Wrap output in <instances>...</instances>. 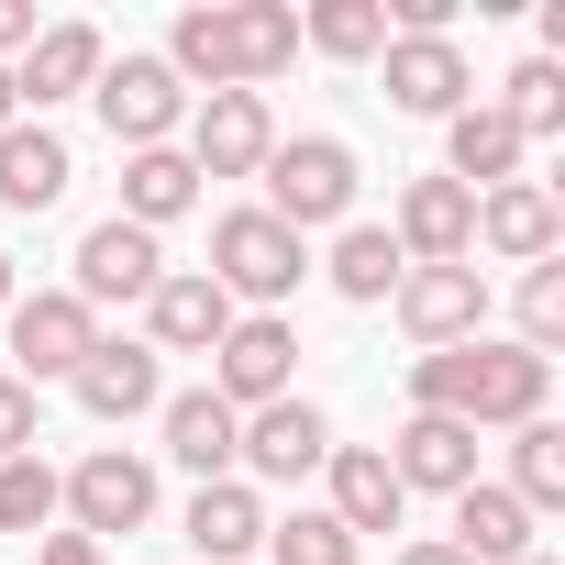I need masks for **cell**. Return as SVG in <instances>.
<instances>
[{
    "label": "cell",
    "mask_w": 565,
    "mask_h": 565,
    "mask_svg": "<svg viewBox=\"0 0 565 565\" xmlns=\"http://www.w3.org/2000/svg\"><path fill=\"white\" fill-rule=\"evenodd\" d=\"M156 56L189 78V100H211V89H255L266 100L277 78L300 67V12H289V0H189Z\"/></svg>",
    "instance_id": "obj_1"
},
{
    "label": "cell",
    "mask_w": 565,
    "mask_h": 565,
    "mask_svg": "<svg viewBox=\"0 0 565 565\" xmlns=\"http://www.w3.org/2000/svg\"><path fill=\"white\" fill-rule=\"evenodd\" d=\"M543 399H554V366H543V355H521L510 333H477V344L411 355V411H433V422L521 433V422H543Z\"/></svg>",
    "instance_id": "obj_2"
},
{
    "label": "cell",
    "mask_w": 565,
    "mask_h": 565,
    "mask_svg": "<svg viewBox=\"0 0 565 565\" xmlns=\"http://www.w3.org/2000/svg\"><path fill=\"white\" fill-rule=\"evenodd\" d=\"M255 178H266L255 211H277L300 244H311V233H344V222H355V189H366V167H355L344 134H277V156H266Z\"/></svg>",
    "instance_id": "obj_3"
},
{
    "label": "cell",
    "mask_w": 565,
    "mask_h": 565,
    "mask_svg": "<svg viewBox=\"0 0 565 565\" xmlns=\"http://www.w3.org/2000/svg\"><path fill=\"white\" fill-rule=\"evenodd\" d=\"M211 289L233 300V311H277V300H300V277H311V244L277 222V211H255V200H233L222 222H211Z\"/></svg>",
    "instance_id": "obj_4"
},
{
    "label": "cell",
    "mask_w": 565,
    "mask_h": 565,
    "mask_svg": "<svg viewBox=\"0 0 565 565\" xmlns=\"http://www.w3.org/2000/svg\"><path fill=\"white\" fill-rule=\"evenodd\" d=\"M56 521L89 532L100 554H111V532L134 543V532L156 521V455H134V444H89V455L56 477Z\"/></svg>",
    "instance_id": "obj_5"
},
{
    "label": "cell",
    "mask_w": 565,
    "mask_h": 565,
    "mask_svg": "<svg viewBox=\"0 0 565 565\" xmlns=\"http://www.w3.org/2000/svg\"><path fill=\"white\" fill-rule=\"evenodd\" d=\"M322 455H333V411L322 399H266V411H244V433H233V477L266 499V488H300V477H322Z\"/></svg>",
    "instance_id": "obj_6"
},
{
    "label": "cell",
    "mask_w": 565,
    "mask_h": 565,
    "mask_svg": "<svg viewBox=\"0 0 565 565\" xmlns=\"http://www.w3.org/2000/svg\"><path fill=\"white\" fill-rule=\"evenodd\" d=\"M100 134L122 145V156H145V145H178V122H189V78L167 67V56H145V45H122L111 67H100Z\"/></svg>",
    "instance_id": "obj_7"
},
{
    "label": "cell",
    "mask_w": 565,
    "mask_h": 565,
    "mask_svg": "<svg viewBox=\"0 0 565 565\" xmlns=\"http://www.w3.org/2000/svg\"><path fill=\"white\" fill-rule=\"evenodd\" d=\"M300 388V322L289 311H233V333L211 344V399L222 411H266Z\"/></svg>",
    "instance_id": "obj_8"
},
{
    "label": "cell",
    "mask_w": 565,
    "mask_h": 565,
    "mask_svg": "<svg viewBox=\"0 0 565 565\" xmlns=\"http://www.w3.org/2000/svg\"><path fill=\"white\" fill-rule=\"evenodd\" d=\"M0 333H12V377H23V388H67L78 355L100 344V311L67 300V289H23L12 311H0Z\"/></svg>",
    "instance_id": "obj_9"
},
{
    "label": "cell",
    "mask_w": 565,
    "mask_h": 565,
    "mask_svg": "<svg viewBox=\"0 0 565 565\" xmlns=\"http://www.w3.org/2000/svg\"><path fill=\"white\" fill-rule=\"evenodd\" d=\"M388 311H399V333H411L422 355L477 344V333H488V266H477V255H466V266H399Z\"/></svg>",
    "instance_id": "obj_10"
},
{
    "label": "cell",
    "mask_w": 565,
    "mask_h": 565,
    "mask_svg": "<svg viewBox=\"0 0 565 565\" xmlns=\"http://www.w3.org/2000/svg\"><path fill=\"white\" fill-rule=\"evenodd\" d=\"M377 89H388V111H411V122H455V111L477 100V67H466L455 34H388V45H377Z\"/></svg>",
    "instance_id": "obj_11"
},
{
    "label": "cell",
    "mask_w": 565,
    "mask_h": 565,
    "mask_svg": "<svg viewBox=\"0 0 565 565\" xmlns=\"http://www.w3.org/2000/svg\"><path fill=\"white\" fill-rule=\"evenodd\" d=\"M178 156L200 167V189H211V178H255V167L277 156V111H266L255 89H211V100H189Z\"/></svg>",
    "instance_id": "obj_12"
},
{
    "label": "cell",
    "mask_w": 565,
    "mask_h": 565,
    "mask_svg": "<svg viewBox=\"0 0 565 565\" xmlns=\"http://www.w3.org/2000/svg\"><path fill=\"white\" fill-rule=\"evenodd\" d=\"M67 266H78V277H67V300H89V311H122V300H134V311H145V300H156V277H167V233H134V222L111 211V222L78 233Z\"/></svg>",
    "instance_id": "obj_13"
},
{
    "label": "cell",
    "mask_w": 565,
    "mask_h": 565,
    "mask_svg": "<svg viewBox=\"0 0 565 565\" xmlns=\"http://www.w3.org/2000/svg\"><path fill=\"white\" fill-rule=\"evenodd\" d=\"M388 244H399L411 266H466V255H477V189H455L444 167H433V178H399Z\"/></svg>",
    "instance_id": "obj_14"
},
{
    "label": "cell",
    "mask_w": 565,
    "mask_h": 565,
    "mask_svg": "<svg viewBox=\"0 0 565 565\" xmlns=\"http://www.w3.org/2000/svg\"><path fill=\"white\" fill-rule=\"evenodd\" d=\"M100 67H111L100 23H45V34L23 45V67H12V100H23V122H45L56 100H89V89H100Z\"/></svg>",
    "instance_id": "obj_15"
},
{
    "label": "cell",
    "mask_w": 565,
    "mask_h": 565,
    "mask_svg": "<svg viewBox=\"0 0 565 565\" xmlns=\"http://www.w3.org/2000/svg\"><path fill=\"white\" fill-rule=\"evenodd\" d=\"M67 388H78L89 422H145V411L167 399V355H145V333H100Z\"/></svg>",
    "instance_id": "obj_16"
},
{
    "label": "cell",
    "mask_w": 565,
    "mask_h": 565,
    "mask_svg": "<svg viewBox=\"0 0 565 565\" xmlns=\"http://www.w3.org/2000/svg\"><path fill=\"white\" fill-rule=\"evenodd\" d=\"M477 244H488L499 266H543V255H565V200H554L543 178L477 189Z\"/></svg>",
    "instance_id": "obj_17"
},
{
    "label": "cell",
    "mask_w": 565,
    "mask_h": 565,
    "mask_svg": "<svg viewBox=\"0 0 565 565\" xmlns=\"http://www.w3.org/2000/svg\"><path fill=\"white\" fill-rule=\"evenodd\" d=\"M222 333H233V300L211 289L200 266H167L156 300H145V355H211Z\"/></svg>",
    "instance_id": "obj_18"
},
{
    "label": "cell",
    "mask_w": 565,
    "mask_h": 565,
    "mask_svg": "<svg viewBox=\"0 0 565 565\" xmlns=\"http://www.w3.org/2000/svg\"><path fill=\"white\" fill-rule=\"evenodd\" d=\"M178 532H189L200 565H255V554H266V499H255L244 477H211V488H189Z\"/></svg>",
    "instance_id": "obj_19"
},
{
    "label": "cell",
    "mask_w": 565,
    "mask_h": 565,
    "mask_svg": "<svg viewBox=\"0 0 565 565\" xmlns=\"http://www.w3.org/2000/svg\"><path fill=\"white\" fill-rule=\"evenodd\" d=\"M377 455H388L399 499H411V488H433V499L477 488V433H466V422H433V411H411V422H399V444H377Z\"/></svg>",
    "instance_id": "obj_20"
},
{
    "label": "cell",
    "mask_w": 565,
    "mask_h": 565,
    "mask_svg": "<svg viewBox=\"0 0 565 565\" xmlns=\"http://www.w3.org/2000/svg\"><path fill=\"white\" fill-rule=\"evenodd\" d=\"M156 433H167V466H189V477L211 488V477H233V433H244V411H222L211 388H167V399H156Z\"/></svg>",
    "instance_id": "obj_21"
},
{
    "label": "cell",
    "mask_w": 565,
    "mask_h": 565,
    "mask_svg": "<svg viewBox=\"0 0 565 565\" xmlns=\"http://www.w3.org/2000/svg\"><path fill=\"white\" fill-rule=\"evenodd\" d=\"M322 488H333L322 510H333V521H344L355 543H366V532H399V510H411L377 444H333V455H322Z\"/></svg>",
    "instance_id": "obj_22"
},
{
    "label": "cell",
    "mask_w": 565,
    "mask_h": 565,
    "mask_svg": "<svg viewBox=\"0 0 565 565\" xmlns=\"http://www.w3.org/2000/svg\"><path fill=\"white\" fill-rule=\"evenodd\" d=\"M466 565H521V554H543L532 543V510L499 488V477H477V488H455V532H444Z\"/></svg>",
    "instance_id": "obj_23"
},
{
    "label": "cell",
    "mask_w": 565,
    "mask_h": 565,
    "mask_svg": "<svg viewBox=\"0 0 565 565\" xmlns=\"http://www.w3.org/2000/svg\"><path fill=\"white\" fill-rule=\"evenodd\" d=\"M67 178H78V156H67L56 122H12L0 134V211H56Z\"/></svg>",
    "instance_id": "obj_24"
},
{
    "label": "cell",
    "mask_w": 565,
    "mask_h": 565,
    "mask_svg": "<svg viewBox=\"0 0 565 565\" xmlns=\"http://www.w3.org/2000/svg\"><path fill=\"white\" fill-rule=\"evenodd\" d=\"M521 156H532V145L499 122V100H466V111L444 122V178H455V189H510Z\"/></svg>",
    "instance_id": "obj_25"
},
{
    "label": "cell",
    "mask_w": 565,
    "mask_h": 565,
    "mask_svg": "<svg viewBox=\"0 0 565 565\" xmlns=\"http://www.w3.org/2000/svg\"><path fill=\"white\" fill-rule=\"evenodd\" d=\"M189 211H200V167H189L178 145L122 156V222H134V233H167V222H189Z\"/></svg>",
    "instance_id": "obj_26"
},
{
    "label": "cell",
    "mask_w": 565,
    "mask_h": 565,
    "mask_svg": "<svg viewBox=\"0 0 565 565\" xmlns=\"http://www.w3.org/2000/svg\"><path fill=\"white\" fill-rule=\"evenodd\" d=\"M399 244H388V222H344L333 233V255H322V277H333V300H355V311H388V289H399Z\"/></svg>",
    "instance_id": "obj_27"
},
{
    "label": "cell",
    "mask_w": 565,
    "mask_h": 565,
    "mask_svg": "<svg viewBox=\"0 0 565 565\" xmlns=\"http://www.w3.org/2000/svg\"><path fill=\"white\" fill-rule=\"evenodd\" d=\"M499 488H510L532 521H543V510H565V422H554V411L510 433V477H499Z\"/></svg>",
    "instance_id": "obj_28"
},
{
    "label": "cell",
    "mask_w": 565,
    "mask_h": 565,
    "mask_svg": "<svg viewBox=\"0 0 565 565\" xmlns=\"http://www.w3.org/2000/svg\"><path fill=\"white\" fill-rule=\"evenodd\" d=\"M300 45H311V56H333V67H377L388 12H377V0H311V12H300Z\"/></svg>",
    "instance_id": "obj_29"
},
{
    "label": "cell",
    "mask_w": 565,
    "mask_h": 565,
    "mask_svg": "<svg viewBox=\"0 0 565 565\" xmlns=\"http://www.w3.org/2000/svg\"><path fill=\"white\" fill-rule=\"evenodd\" d=\"M499 122H510L521 145H554V134H565V67H554V56H521V67L499 78Z\"/></svg>",
    "instance_id": "obj_30"
},
{
    "label": "cell",
    "mask_w": 565,
    "mask_h": 565,
    "mask_svg": "<svg viewBox=\"0 0 565 565\" xmlns=\"http://www.w3.org/2000/svg\"><path fill=\"white\" fill-rule=\"evenodd\" d=\"M510 322H521V333H510L521 355H543V366L565 355V255L521 266V289H510Z\"/></svg>",
    "instance_id": "obj_31"
},
{
    "label": "cell",
    "mask_w": 565,
    "mask_h": 565,
    "mask_svg": "<svg viewBox=\"0 0 565 565\" xmlns=\"http://www.w3.org/2000/svg\"><path fill=\"white\" fill-rule=\"evenodd\" d=\"M366 543L333 521V510H289V521H266V565H355Z\"/></svg>",
    "instance_id": "obj_32"
},
{
    "label": "cell",
    "mask_w": 565,
    "mask_h": 565,
    "mask_svg": "<svg viewBox=\"0 0 565 565\" xmlns=\"http://www.w3.org/2000/svg\"><path fill=\"white\" fill-rule=\"evenodd\" d=\"M0 532H56V466L45 455L0 466Z\"/></svg>",
    "instance_id": "obj_33"
},
{
    "label": "cell",
    "mask_w": 565,
    "mask_h": 565,
    "mask_svg": "<svg viewBox=\"0 0 565 565\" xmlns=\"http://www.w3.org/2000/svg\"><path fill=\"white\" fill-rule=\"evenodd\" d=\"M34 433H45V388H23L12 366H0V466L34 455Z\"/></svg>",
    "instance_id": "obj_34"
},
{
    "label": "cell",
    "mask_w": 565,
    "mask_h": 565,
    "mask_svg": "<svg viewBox=\"0 0 565 565\" xmlns=\"http://www.w3.org/2000/svg\"><path fill=\"white\" fill-rule=\"evenodd\" d=\"M34 565H111V554H100V543H89V532H67V521H56V532H45V543H34Z\"/></svg>",
    "instance_id": "obj_35"
},
{
    "label": "cell",
    "mask_w": 565,
    "mask_h": 565,
    "mask_svg": "<svg viewBox=\"0 0 565 565\" xmlns=\"http://www.w3.org/2000/svg\"><path fill=\"white\" fill-rule=\"evenodd\" d=\"M34 34H45V23H34V0H0V67H23Z\"/></svg>",
    "instance_id": "obj_36"
},
{
    "label": "cell",
    "mask_w": 565,
    "mask_h": 565,
    "mask_svg": "<svg viewBox=\"0 0 565 565\" xmlns=\"http://www.w3.org/2000/svg\"><path fill=\"white\" fill-rule=\"evenodd\" d=\"M388 565H466V554H455V543H444V532H422V543H399V554H388Z\"/></svg>",
    "instance_id": "obj_37"
},
{
    "label": "cell",
    "mask_w": 565,
    "mask_h": 565,
    "mask_svg": "<svg viewBox=\"0 0 565 565\" xmlns=\"http://www.w3.org/2000/svg\"><path fill=\"white\" fill-rule=\"evenodd\" d=\"M12 300H23V266H12V255H0V311H12Z\"/></svg>",
    "instance_id": "obj_38"
},
{
    "label": "cell",
    "mask_w": 565,
    "mask_h": 565,
    "mask_svg": "<svg viewBox=\"0 0 565 565\" xmlns=\"http://www.w3.org/2000/svg\"><path fill=\"white\" fill-rule=\"evenodd\" d=\"M23 122V100H12V67H0V134H12Z\"/></svg>",
    "instance_id": "obj_39"
},
{
    "label": "cell",
    "mask_w": 565,
    "mask_h": 565,
    "mask_svg": "<svg viewBox=\"0 0 565 565\" xmlns=\"http://www.w3.org/2000/svg\"><path fill=\"white\" fill-rule=\"evenodd\" d=\"M521 565H554V554H521Z\"/></svg>",
    "instance_id": "obj_40"
}]
</instances>
